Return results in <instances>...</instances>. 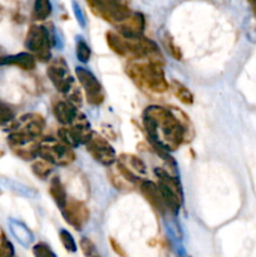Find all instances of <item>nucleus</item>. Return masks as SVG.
<instances>
[{"mask_svg":"<svg viewBox=\"0 0 256 257\" xmlns=\"http://www.w3.org/2000/svg\"><path fill=\"white\" fill-rule=\"evenodd\" d=\"M142 123L153 148L173 152L186 142V133L170 108L150 105L142 113Z\"/></svg>","mask_w":256,"mask_h":257,"instance_id":"f257e3e1","label":"nucleus"},{"mask_svg":"<svg viewBox=\"0 0 256 257\" xmlns=\"http://www.w3.org/2000/svg\"><path fill=\"white\" fill-rule=\"evenodd\" d=\"M125 73L138 87L148 92L165 93L171 88L162 64L158 63L148 60L131 62L125 68Z\"/></svg>","mask_w":256,"mask_h":257,"instance_id":"f03ea898","label":"nucleus"},{"mask_svg":"<svg viewBox=\"0 0 256 257\" xmlns=\"http://www.w3.org/2000/svg\"><path fill=\"white\" fill-rule=\"evenodd\" d=\"M39 158L47 161L53 166L65 167L75 161V153L73 148L68 147L58 138L45 137L39 142Z\"/></svg>","mask_w":256,"mask_h":257,"instance_id":"7ed1b4c3","label":"nucleus"},{"mask_svg":"<svg viewBox=\"0 0 256 257\" xmlns=\"http://www.w3.org/2000/svg\"><path fill=\"white\" fill-rule=\"evenodd\" d=\"M87 3L95 15L114 27L132 14L127 0H87Z\"/></svg>","mask_w":256,"mask_h":257,"instance_id":"20e7f679","label":"nucleus"},{"mask_svg":"<svg viewBox=\"0 0 256 257\" xmlns=\"http://www.w3.org/2000/svg\"><path fill=\"white\" fill-rule=\"evenodd\" d=\"M25 47L30 54L34 55L38 62L47 63L52 59V42H50L49 32L42 25H32L27 33Z\"/></svg>","mask_w":256,"mask_h":257,"instance_id":"39448f33","label":"nucleus"},{"mask_svg":"<svg viewBox=\"0 0 256 257\" xmlns=\"http://www.w3.org/2000/svg\"><path fill=\"white\" fill-rule=\"evenodd\" d=\"M42 138H35L22 132H12L8 137V145L13 152L24 161L37 160L39 156V142Z\"/></svg>","mask_w":256,"mask_h":257,"instance_id":"423d86ee","label":"nucleus"},{"mask_svg":"<svg viewBox=\"0 0 256 257\" xmlns=\"http://www.w3.org/2000/svg\"><path fill=\"white\" fill-rule=\"evenodd\" d=\"M47 75L55 89L64 95H67L75 87V82L70 75L67 62L63 58H55L50 62L47 68Z\"/></svg>","mask_w":256,"mask_h":257,"instance_id":"0eeeda50","label":"nucleus"},{"mask_svg":"<svg viewBox=\"0 0 256 257\" xmlns=\"http://www.w3.org/2000/svg\"><path fill=\"white\" fill-rule=\"evenodd\" d=\"M85 148H87V152L89 153L90 157L99 165L110 167L117 162V155H115L114 148L104 137H102L98 133L93 132L90 140L85 143Z\"/></svg>","mask_w":256,"mask_h":257,"instance_id":"6e6552de","label":"nucleus"},{"mask_svg":"<svg viewBox=\"0 0 256 257\" xmlns=\"http://www.w3.org/2000/svg\"><path fill=\"white\" fill-rule=\"evenodd\" d=\"M75 75H77L78 82H79L83 90H84L87 102L90 105L102 104L104 102L105 93L100 82L97 79V77L92 72H89V70L83 67L75 68Z\"/></svg>","mask_w":256,"mask_h":257,"instance_id":"1a4fd4ad","label":"nucleus"},{"mask_svg":"<svg viewBox=\"0 0 256 257\" xmlns=\"http://www.w3.org/2000/svg\"><path fill=\"white\" fill-rule=\"evenodd\" d=\"M60 211H62L64 220L78 231L82 230L85 223L89 221V210L82 201L68 198L67 205Z\"/></svg>","mask_w":256,"mask_h":257,"instance_id":"9d476101","label":"nucleus"},{"mask_svg":"<svg viewBox=\"0 0 256 257\" xmlns=\"http://www.w3.org/2000/svg\"><path fill=\"white\" fill-rule=\"evenodd\" d=\"M45 127H47V123L43 115H40L39 113H28L17 120L14 130L15 132L25 133L35 138H42Z\"/></svg>","mask_w":256,"mask_h":257,"instance_id":"9b49d317","label":"nucleus"},{"mask_svg":"<svg viewBox=\"0 0 256 257\" xmlns=\"http://www.w3.org/2000/svg\"><path fill=\"white\" fill-rule=\"evenodd\" d=\"M137 188L140 190V192L142 193L143 197L146 198V201H147L157 212H160L161 215H166V213L168 212L157 183L143 178V180H141V182L138 183Z\"/></svg>","mask_w":256,"mask_h":257,"instance_id":"f8f14e48","label":"nucleus"},{"mask_svg":"<svg viewBox=\"0 0 256 257\" xmlns=\"http://www.w3.org/2000/svg\"><path fill=\"white\" fill-rule=\"evenodd\" d=\"M146 20L141 13L132 12V14L117 25V30L119 34L125 38H137L141 37L145 32Z\"/></svg>","mask_w":256,"mask_h":257,"instance_id":"ddd939ff","label":"nucleus"},{"mask_svg":"<svg viewBox=\"0 0 256 257\" xmlns=\"http://www.w3.org/2000/svg\"><path fill=\"white\" fill-rule=\"evenodd\" d=\"M53 113H54V117L57 118L58 122L67 127L77 119L80 110L69 100L57 99L53 102Z\"/></svg>","mask_w":256,"mask_h":257,"instance_id":"4468645a","label":"nucleus"},{"mask_svg":"<svg viewBox=\"0 0 256 257\" xmlns=\"http://www.w3.org/2000/svg\"><path fill=\"white\" fill-rule=\"evenodd\" d=\"M0 65H14L23 70H33L37 67V59L29 52H22L14 55H2Z\"/></svg>","mask_w":256,"mask_h":257,"instance_id":"2eb2a0df","label":"nucleus"},{"mask_svg":"<svg viewBox=\"0 0 256 257\" xmlns=\"http://www.w3.org/2000/svg\"><path fill=\"white\" fill-rule=\"evenodd\" d=\"M117 162L120 163L123 167L127 168L130 172H132L137 177L142 178L147 175V167H146L145 162L137 156L131 155V153H122L117 158Z\"/></svg>","mask_w":256,"mask_h":257,"instance_id":"dca6fc26","label":"nucleus"},{"mask_svg":"<svg viewBox=\"0 0 256 257\" xmlns=\"http://www.w3.org/2000/svg\"><path fill=\"white\" fill-rule=\"evenodd\" d=\"M49 195L52 196L55 205H57L60 210H63L68 202V195L67 191H65L64 185H63L62 181L59 180V177H53L52 180H50Z\"/></svg>","mask_w":256,"mask_h":257,"instance_id":"f3484780","label":"nucleus"},{"mask_svg":"<svg viewBox=\"0 0 256 257\" xmlns=\"http://www.w3.org/2000/svg\"><path fill=\"white\" fill-rule=\"evenodd\" d=\"M105 42L113 53L117 55L124 57L125 55V39L122 34L114 30H109L105 33Z\"/></svg>","mask_w":256,"mask_h":257,"instance_id":"a211bd4d","label":"nucleus"},{"mask_svg":"<svg viewBox=\"0 0 256 257\" xmlns=\"http://www.w3.org/2000/svg\"><path fill=\"white\" fill-rule=\"evenodd\" d=\"M171 89L175 93L176 98L180 100L181 103L186 105H190L193 103V94L191 93V90L188 89L186 85H183L181 82H177V80H172L171 83Z\"/></svg>","mask_w":256,"mask_h":257,"instance_id":"6ab92c4d","label":"nucleus"},{"mask_svg":"<svg viewBox=\"0 0 256 257\" xmlns=\"http://www.w3.org/2000/svg\"><path fill=\"white\" fill-rule=\"evenodd\" d=\"M108 177H109L110 183H112L118 191H132L136 188L132 183L128 182V181L118 172L117 168H109V171H108Z\"/></svg>","mask_w":256,"mask_h":257,"instance_id":"aec40b11","label":"nucleus"},{"mask_svg":"<svg viewBox=\"0 0 256 257\" xmlns=\"http://www.w3.org/2000/svg\"><path fill=\"white\" fill-rule=\"evenodd\" d=\"M10 228H12V232L14 233V236L22 245L28 246L32 242L33 235L24 225L17 222V221H10Z\"/></svg>","mask_w":256,"mask_h":257,"instance_id":"412c9836","label":"nucleus"},{"mask_svg":"<svg viewBox=\"0 0 256 257\" xmlns=\"http://www.w3.org/2000/svg\"><path fill=\"white\" fill-rule=\"evenodd\" d=\"M170 109L172 110L173 114L176 115V118H177V120L180 122V124L182 125L183 131H185L186 142H187V141L192 140V138H193V125H192V123H191L188 115L186 114L185 112H182V110H181L180 108H177V107H170Z\"/></svg>","mask_w":256,"mask_h":257,"instance_id":"4be33fe9","label":"nucleus"},{"mask_svg":"<svg viewBox=\"0 0 256 257\" xmlns=\"http://www.w3.org/2000/svg\"><path fill=\"white\" fill-rule=\"evenodd\" d=\"M50 14H52V4L49 0H35L33 19L42 22V20L48 19Z\"/></svg>","mask_w":256,"mask_h":257,"instance_id":"5701e85b","label":"nucleus"},{"mask_svg":"<svg viewBox=\"0 0 256 257\" xmlns=\"http://www.w3.org/2000/svg\"><path fill=\"white\" fill-rule=\"evenodd\" d=\"M53 167H54V166L50 165L47 161L42 160V158L35 160L34 163L32 165L33 173H34L38 178H40V180H48L50 173L53 172Z\"/></svg>","mask_w":256,"mask_h":257,"instance_id":"b1692460","label":"nucleus"},{"mask_svg":"<svg viewBox=\"0 0 256 257\" xmlns=\"http://www.w3.org/2000/svg\"><path fill=\"white\" fill-rule=\"evenodd\" d=\"M57 136H58V140H59L60 142L64 143V145H67L68 147L75 148L79 146V142H78L77 138L74 137L73 132L68 127H64V125H63L62 128H59V130H58Z\"/></svg>","mask_w":256,"mask_h":257,"instance_id":"393cba45","label":"nucleus"},{"mask_svg":"<svg viewBox=\"0 0 256 257\" xmlns=\"http://www.w3.org/2000/svg\"><path fill=\"white\" fill-rule=\"evenodd\" d=\"M59 240L62 242L63 247L70 253H75L78 251L77 242H75L74 237L72 236V233L68 230H60L59 231Z\"/></svg>","mask_w":256,"mask_h":257,"instance_id":"a878e982","label":"nucleus"},{"mask_svg":"<svg viewBox=\"0 0 256 257\" xmlns=\"http://www.w3.org/2000/svg\"><path fill=\"white\" fill-rule=\"evenodd\" d=\"M75 54H77V58L79 62L82 63L89 62L92 52H90L89 45H88L87 43H85V40L82 39V38H79V39L77 40V45H75Z\"/></svg>","mask_w":256,"mask_h":257,"instance_id":"bb28decb","label":"nucleus"},{"mask_svg":"<svg viewBox=\"0 0 256 257\" xmlns=\"http://www.w3.org/2000/svg\"><path fill=\"white\" fill-rule=\"evenodd\" d=\"M79 247H80V251L83 252V255H84V257H102L100 256V253L98 252L94 242H93L90 238H87V237L80 238Z\"/></svg>","mask_w":256,"mask_h":257,"instance_id":"cd10ccee","label":"nucleus"},{"mask_svg":"<svg viewBox=\"0 0 256 257\" xmlns=\"http://www.w3.org/2000/svg\"><path fill=\"white\" fill-rule=\"evenodd\" d=\"M0 257H14V246L8 240L2 227H0Z\"/></svg>","mask_w":256,"mask_h":257,"instance_id":"c85d7f7f","label":"nucleus"},{"mask_svg":"<svg viewBox=\"0 0 256 257\" xmlns=\"http://www.w3.org/2000/svg\"><path fill=\"white\" fill-rule=\"evenodd\" d=\"M33 255L34 257H58L55 255L54 251L52 250L48 243L45 242H38L33 246Z\"/></svg>","mask_w":256,"mask_h":257,"instance_id":"c756f323","label":"nucleus"},{"mask_svg":"<svg viewBox=\"0 0 256 257\" xmlns=\"http://www.w3.org/2000/svg\"><path fill=\"white\" fill-rule=\"evenodd\" d=\"M163 43H165V47L167 48V50L170 52V54L172 55L176 60L182 59V53H181L180 48L176 45V43L173 42V39L170 37V35L167 34L165 38H163Z\"/></svg>","mask_w":256,"mask_h":257,"instance_id":"7c9ffc66","label":"nucleus"},{"mask_svg":"<svg viewBox=\"0 0 256 257\" xmlns=\"http://www.w3.org/2000/svg\"><path fill=\"white\" fill-rule=\"evenodd\" d=\"M14 119V113L8 107L0 105V124H5Z\"/></svg>","mask_w":256,"mask_h":257,"instance_id":"2f4dec72","label":"nucleus"},{"mask_svg":"<svg viewBox=\"0 0 256 257\" xmlns=\"http://www.w3.org/2000/svg\"><path fill=\"white\" fill-rule=\"evenodd\" d=\"M109 245H110V247H112V250L114 251V253L117 256H119V257H128L127 252H125V250H124V248H123V246L120 245V243L118 242V241L115 240V238L109 237Z\"/></svg>","mask_w":256,"mask_h":257,"instance_id":"473e14b6","label":"nucleus"},{"mask_svg":"<svg viewBox=\"0 0 256 257\" xmlns=\"http://www.w3.org/2000/svg\"><path fill=\"white\" fill-rule=\"evenodd\" d=\"M250 2H251V4H252V10L256 15V0H250Z\"/></svg>","mask_w":256,"mask_h":257,"instance_id":"72a5a7b5","label":"nucleus"}]
</instances>
